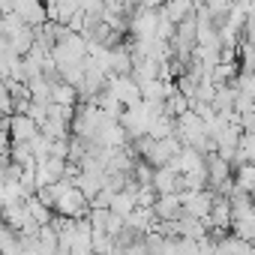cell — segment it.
Returning a JSON list of instances; mask_svg holds the SVG:
<instances>
[{
	"label": "cell",
	"mask_w": 255,
	"mask_h": 255,
	"mask_svg": "<svg viewBox=\"0 0 255 255\" xmlns=\"http://www.w3.org/2000/svg\"><path fill=\"white\" fill-rule=\"evenodd\" d=\"M9 135L15 141H30L36 135V120H30L27 114H15L12 123H9Z\"/></svg>",
	"instance_id": "1"
},
{
	"label": "cell",
	"mask_w": 255,
	"mask_h": 255,
	"mask_svg": "<svg viewBox=\"0 0 255 255\" xmlns=\"http://www.w3.org/2000/svg\"><path fill=\"white\" fill-rule=\"evenodd\" d=\"M9 108H12V102H9V96H6V87L0 84V114H3V111H9Z\"/></svg>",
	"instance_id": "2"
}]
</instances>
